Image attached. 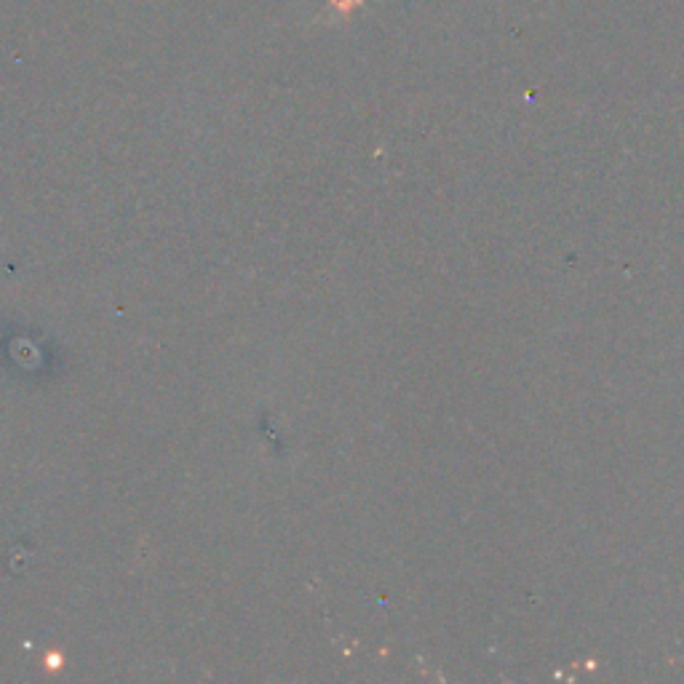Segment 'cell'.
Instances as JSON below:
<instances>
[{
    "mask_svg": "<svg viewBox=\"0 0 684 684\" xmlns=\"http://www.w3.org/2000/svg\"><path fill=\"white\" fill-rule=\"evenodd\" d=\"M329 3H332L334 9L340 11V14H351L353 9H359L364 0H329Z\"/></svg>",
    "mask_w": 684,
    "mask_h": 684,
    "instance_id": "cell-1",
    "label": "cell"
}]
</instances>
